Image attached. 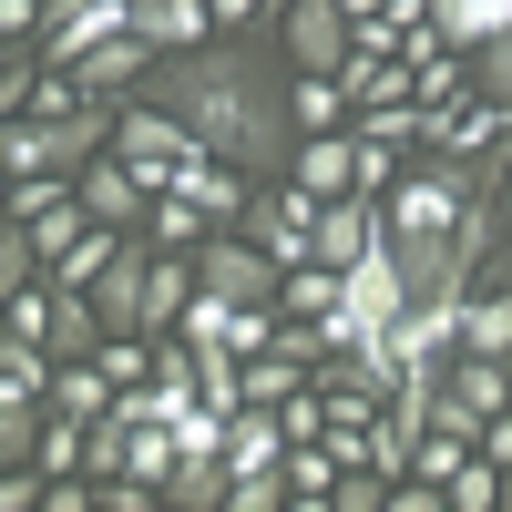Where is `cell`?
<instances>
[{
  "instance_id": "obj_1",
  "label": "cell",
  "mask_w": 512,
  "mask_h": 512,
  "mask_svg": "<svg viewBox=\"0 0 512 512\" xmlns=\"http://www.w3.org/2000/svg\"><path fill=\"white\" fill-rule=\"evenodd\" d=\"M154 103H175L195 123V144L205 154H226L246 164V175H287L297 144H287V123H297V72H277V52H164L154 62Z\"/></svg>"
},
{
  "instance_id": "obj_2",
  "label": "cell",
  "mask_w": 512,
  "mask_h": 512,
  "mask_svg": "<svg viewBox=\"0 0 512 512\" xmlns=\"http://www.w3.org/2000/svg\"><path fill=\"white\" fill-rule=\"evenodd\" d=\"M195 287L236 297V308H277V297H287V267H277L256 236H205V246H195Z\"/></svg>"
},
{
  "instance_id": "obj_3",
  "label": "cell",
  "mask_w": 512,
  "mask_h": 512,
  "mask_svg": "<svg viewBox=\"0 0 512 512\" xmlns=\"http://www.w3.org/2000/svg\"><path fill=\"white\" fill-rule=\"evenodd\" d=\"M349 0H287L277 41H287V72H349Z\"/></svg>"
},
{
  "instance_id": "obj_4",
  "label": "cell",
  "mask_w": 512,
  "mask_h": 512,
  "mask_svg": "<svg viewBox=\"0 0 512 512\" xmlns=\"http://www.w3.org/2000/svg\"><path fill=\"white\" fill-rule=\"evenodd\" d=\"M123 31H134V0H62V11H52V31H41V62H93L103 52V41H123Z\"/></svg>"
},
{
  "instance_id": "obj_5",
  "label": "cell",
  "mask_w": 512,
  "mask_h": 512,
  "mask_svg": "<svg viewBox=\"0 0 512 512\" xmlns=\"http://www.w3.org/2000/svg\"><path fill=\"white\" fill-rule=\"evenodd\" d=\"M82 205H93V226H144L154 216V185L123 154H93V164H82Z\"/></svg>"
},
{
  "instance_id": "obj_6",
  "label": "cell",
  "mask_w": 512,
  "mask_h": 512,
  "mask_svg": "<svg viewBox=\"0 0 512 512\" xmlns=\"http://www.w3.org/2000/svg\"><path fill=\"white\" fill-rule=\"evenodd\" d=\"M205 21H216V0H134V41L164 62V52H195Z\"/></svg>"
},
{
  "instance_id": "obj_7",
  "label": "cell",
  "mask_w": 512,
  "mask_h": 512,
  "mask_svg": "<svg viewBox=\"0 0 512 512\" xmlns=\"http://www.w3.org/2000/svg\"><path fill=\"white\" fill-rule=\"evenodd\" d=\"M287 175L308 185V195H359V134H338V123H328V134H308Z\"/></svg>"
},
{
  "instance_id": "obj_8",
  "label": "cell",
  "mask_w": 512,
  "mask_h": 512,
  "mask_svg": "<svg viewBox=\"0 0 512 512\" xmlns=\"http://www.w3.org/2000/svg\"><path fill=\"white\" fill-rule=\"evenodd\" d=\"M144 287H154V256H144V246H123L113 267L93 277V308H103V328H144Z\"/></svg>"
},
{
  "instance_id": "obj_9",
  "label": "cell",
  "mask_w": 512,
  "mask_h": 512,
  "mask_svg": "<svg viewBox=\"0 0 512 512\" xmlns=\"http://www.w3.org/2000/svg\"><path fill=\"white\" fill-rule=\"evenodd\" d=\"M185 308H195V246H164L144 287V328H185Z\"/></svg>"
},
{
  "instance_id": "obj_10",
  "label": "cell",
  "mask_w": 512,
  "mask_h": 512,
  "mask_svg": "<svg viewBox=\"0 0 512 512\" xmlns=\"http://www.w3.org/2000/svg\"><path fill=\"white\" fill-rule=\"evenodd\" d=\"M431 31L451 52H482L492 31H512V0H431Z\"/></svg>"
},
{
  "instance_id": "obj_11",
  "label": "cell",
  "mask_w": 512,
  "mask_h": 512,
  "mask_svg": "<svg viewBox=\"0 0 512 512\" xmlns=\"http://www.w3.org/2000/svg\"><path fill=\"white\" fill-rule=\"evenodd\" d=\"M369 236H379V216H369L359 195H328V205H318V256H328V267H349Z\"/></svg>"
},
{
  "instance_id": "obj_12",
  "label": "cell",
  "mask_w": 512,
  "mask_h": 512,
  "mask_svg": "<svg viewBox=\"0 0 512 512\" xmlns=\"http://www.w3.org/2000/svg\"><path fill=\"white\" fill-rule=\"evenodd\" d=\"M461 93H482V82H472V62H451V52H410V103L451 113Z\"/></svg>"
},
{
  "instance_id": "obj_13",
  "label": "cell",
  "mask_w": 512,
  "mask_h": 512,
  "mask_svg": "<svg viewBox=\"0 0 512 512\" xmlns=\"http://www.w3.org/2000/svg\"><path fill=\"white\" fill-rule=\"evenodd\" d=\"M0 400H52V349L41 338H0Z\"/></svg>"
},
{
  "instance_id": "obj_14",
  "label": "cell",
  "mask_w": 512,
  "mask_h": 512,
  "mask_svg": "<svg viewBox=\"0 0 512 512\" xmlns=\"http://www.w3.org/2000/svg\"><path fill=\"white\" fill-rule=\"evenodd\" d=\"M287 492L297 502H328L338 492V451L328 441H287Z\"/></svg>"
},
{
  "instance_id": "obj_15",
  "label": "cell",
  "mask_w": 512,
  "mask_h": 512,
  "mask_svg": "<svg viewBox=\"0 0 512 512\" xmlns=\"http://www.w3.org/2000/svg\"><path fill=\"white\" fill-rule=\"evenodd\" d=\"M338 113H349V82H338V72H297V123H308V134H328Z\"/></svg>"
},
{
  "instance_id": "obj_16",
  "label": "cell",
  "mask_w": 512,
  "mask_h": 512,
  "mask_svg": "<svg viewBox=\"0 0 512 512\" xmlns=\"http://www.w3.org/2000/svg\"><path fill=\"white\" fill-rule=\"evenodd\" d=\"M144 62H154V52H144V41H134V31H123V41H103V52H93V62H72V72H82V82H93V93H113V82H134Z\"/></svg>"
},
{
  "instance_id": "obj_17",
  "label": "cell",
  "mask_w": 512,
  "mask_h": 512,
  "mask_svg": "<svg viewBox=\"0 0 512 512\" xmlns=\"http://www.w3.org/2000/svg\"><path fill=\"white\" fill-rule=\"evenodd\" d=\"M287 308H297V318H328V308H338V267H328V256L287 267Z\"/></svg>"
},
{
  "instance_id": "obj_18",
  "label": "cell",
  "mask_w": 512,
  "mask_h": 512,
  "mask_svg": "<svg viewBox=\"0 0 512 512\" xmlns=\"http://www.w3.org/2000/svg\"><path fill=\"white\" fill-rule=\"evenodd\" d=\"M461 349L512 359V297H472V318H461Z\"/></svg>"
},
{
  "instance_id": "obj_19",
  "label": "cell",
  "mask_w": 512,
  "mask_h": 512,
  "mask_svg": "<svg viewBox=\"0 0 512 512\" xmlns=\"http://www.w3.org/2000/svg\"><path fill=\"white\" fill-rule=\"evenodd\" d=\"M492 502H502V461H492V451H472V461L451 472V512H492Z\"/></svg>"
},
{
  "instance_id": "obj_20",
  "label": "cell",
  "mask_w": 512,
  "mask_h": 512,
  "mask_svg": "<svg viewBox=\"0 0 512 512\" xmlns=\"http://www.w3.org/2000/svg\"><path fill=\"white\" fill-rule=\"evenodd\" d=\"M52 308H62V287H11V338H41V349H52Z\"/></svg>"
},
{
  "instance_id": "obj_21",
  "label": "cell",
  "mask_w": 512,
  "mask_h": 512,
  "mask_svg": "<svg viewBox=\"0 0 512 512\" xmlns=\"http://www.w3.org/2000/svg\"><path fill=\"white\" fill-rule=\"evenodd\" d=\"M472 82H482V103H512V31H492V41H482Z\"/></svg>"
},
{
  "instance_id": "obj_22",
  "label": "cell",
  "mask_w": 512,
  "mask_h": 512,
  "mask_svg": "<svg viewBox=\"0 0 512 512\" xmlns=\"http://www.w3.org/2000/svg\"><path fill=\"white\" fill-rule=\"evenodd\" d=\"M31 441H41L31 400H0V461H31Z\"/></svg>"
},
{
  "instance_id": "obj_23",
  "label": "cell",
  "mask_w": 512,
  "mask_h": 512,
  "mask_svg": "<svg viewBox=\"0 0 512 512\" xmlns=\"http://www.w3.org/2000/svg\"><path fill=\"white\" fill-rule=\"evenodd\" d=\"M328 502H338V512H369V502H390V482L359 461V472H338V492H328Z\"/></svg>"
},
{
  "instance_id": "obj_24",
  "label": "cell",
  "mask_w": 512,
  "mask_h": 512,
  "mask_svg": "<svg viewBox=\"0 0 512 512\" xmlns=\"http://www.w3.org/2000/svg\"><path fill=\"white\" fill-rule=\"evenodd\" d=\"M277 420H287V441H318V431H328V410H318L308 390H287V400H277Z\"/></svg>"
},
{
  "instance_id": "obj_25",
  "label": "cell",
  "mask_w": 512,
  "mask_h": 512,
  "mask_svg": "<svg viewBox=\"0 0 512 512\" xmlns=\"http://www.w3.org/2000/svg\"><path fill=\"white\" fill-rule=\"evenodd\" d=\"M482 451H492V461H512V410H492V420H482Z\"/></svg>"
},
{
  "instance_id": "obj_26",
  "label": "cell",
  "mask_w": 512,
  "mask_h": 512,
  "mask_svg": "<svg viewBox=\"0 0 512 512\" xmlns=\"http://www.w3.org/2000/svg\"><path fill=\"white\" fill-rule=\"evenodd\" d=\"M246 11H256V0H216V21H246Z\"/></svg>"
},
{
  "instance_id": "obj_27",
  "label": "cell",
  "mask_w": 512,
  "mask_h": 512,
  "mask_svg": "<svg viewBox=\"0 0 512 512\" xmlns=\"http://www.w3.org/2000/svg\"><path fill=\"white\" fill-rule=\"evenodd\" d=\"M502 512H512V461H502Z\"/></svg>"
}]
</instances>
